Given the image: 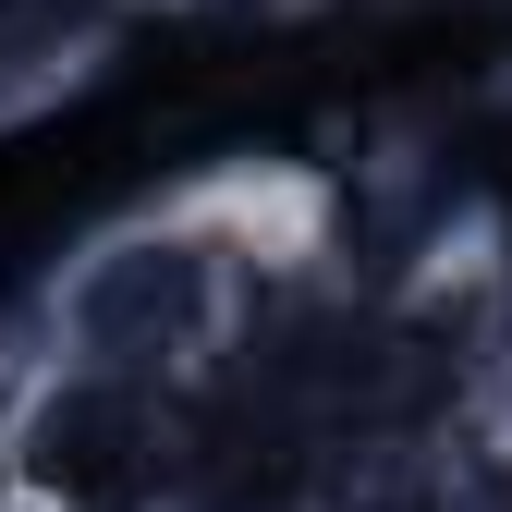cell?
I'll list each match as a JSON object with an SVG mask.
<instances>
[{
    "label": "cell",
    "instance_id": "6da1fadb",
    "mask_svg": "<svg viewBox=\"0 0 512 512\" xmlns=\"http://www.w3.org/2000/svg\"><path fill=\"white\" fill-rule=\"evenodd\" d=\"M244 281H256L244 232H220L208 196H183L98 232L37 293V330H49V366L122 378V391H183L220 342H244Z\"/></svg>",
    "mask_w": 512,
    "mask_h": 512
}]
</instances>
